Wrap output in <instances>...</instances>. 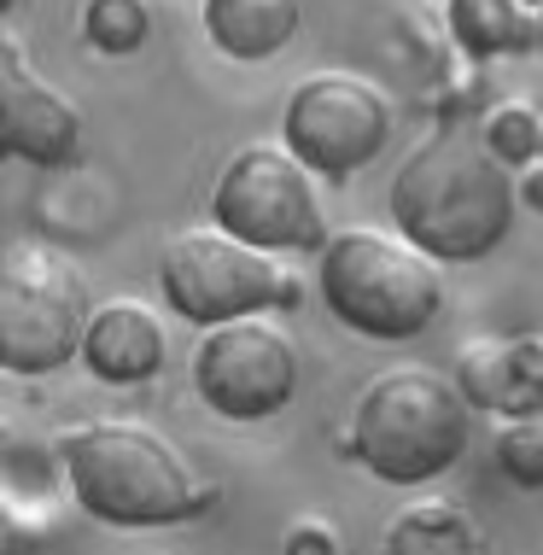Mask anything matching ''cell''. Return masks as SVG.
I'll list each match as a JSON object with an SVG mask.
<instances>
[{
  "label": "cell",
  "instance_id": "obj_1",
  "mask_svg": "<svg viewBox=\"0 0 543 555\" xmlns=\"http://www.w3.org/2000/svg\"><path fill=\"white\" fill-rule=\"evenodd\" d=\"M520 182L486 134L439 129L391 176V222L439 263H474L515 229Z\"/></svg>",
  "mask_w": 543,
  "mask_h": 555
},
{
  "label": "cell",
  "instance_id": "obj_2",
  "mask_svg": "<svg viewBox=\"0 0 543 555\" xmlns=\"http://www.w3.org/2000/svg\"><path fill=\"white\" fill-rule=\"evenodd\" d=\"M70 491L105 527H176L210 503L188 456L141 422H88L59 439Z\"/></svg>",
  "mask_w": 543,
  "mask_h": 555
},
{
  "label": "cell",
  "instance_id": "obj_3",
  "mask_svg": "<svg viewBox=\"0 0 543 555\" xmlns=\"http://www.w3.org/2000/svg\"><path fill=\"white\" fill-rule=\"evenodd\" d=\"M315 281H322V305L334 310L339 327L386 345L427 334L444 305L439 258L421 251L410 234L380 229H339L315 251Z\"/></svg>",
  "mask_w": 543,
  "mask_h": 555
},
{
  "label": "cell",
  "instance_id": "obj_4",
  "mask_svg": "<svg viewBox=\"0 0 543 555\" xmlns=\"http://www.w3.org/2000/svg\"><path fill=\"white\" fill-rule=\"evenodd\" d=\"M467 410L462 386L432 369H386L351 415V456L386 486H427L467 456Z\"/></svg>",
  "mask_w": 543,
  "mask_h": 555
},
{
  "label": "cell",
  "instance_id": "obj_5",
  "mask_svg": "<svg viewBox=\"0 0 543 555\" xmlns=\"http://www.w3.org/2000/svg\"><path fill=\"white\" fill-rule=\"evenodd\" d=\"M158 293L176 317L222 327L298 305V275L281 263V251L246 246L229 229H181L158 251Z\"/></svg>",
  "mask_w": 543,
  "mask_h": 555
},
{
  "label": "cell",
  "instance_id": "obj_6",
  "mask_svg": "<svg viewBox=\"0 0 543 555\" xmlns=\"http://www.w3.org/2000/svg\"><path fill=\"white\" fill-rule=\"evenodd\" d=\"M82 269L48 240H7L0 251V363L12 374H48L82 357L88 339Z\"/></svg>",
  "mask_w": 543,
  "mask_h": 555
},
{
  "label": "cell",
  "instance_id": "obj_7",
  "mask_svg": "<svg viewBox=\"0 0 543 555\" xmlns=\"http://www.w3.org/2000/svg\"><path fill=\"white\" fill-rule=\"evenodd\" d=\"M210 222L263 251H322L334 240L310 164L286 141H251L222 164L210 188Z\"/></svg>",
  "mask_w": 543,
  "mask_h": 555
},
{
  "label": "cell",
  "instance_id": "obj_8",
  "mask_svg": "<svg viewBox=\"0 0 543 555\" xmlns=\"http://www.w3.org/2000/svg\"><path fill=\"white\" fill-rule=\"evenodd\" d=\"M281 141L310 164L315 182L339 188L357 170H369L391 141V106L386 94L357 70H315L286 94Z\"/></svg>",
  "mask_w": 543,
  "mask_h": 555
},
{
  "label": "cell",
  "instance_id": "obj_9",
  "mask_svg": "<svg viewBox=\"0 0 543 555\" xmlns=\"http://www.w3.org/2000/svg\"><path fill=\"white\" fill-rule=\"evenodd\" d=\"M193 386L229 422H263L298 392V345L275 317L222 322L193 351Z\"/></svg>",
  "mask_w": 543,
  "mask_h": 555
},
{
  "label": "cell",
  "instance_id": "obj_10",
  "mask_svg": "<svg viewBox=\"0 0 543 555\" xmlns=\"http://www.w3.org/2000/svg\"><path fill=\"white\" fill-rule=\"evenodd\" d=\"M0 117H7V153L24 164H70L82 146V117L65 94L29 70L24 41L0 36Z\"/></svg>",
  "mask_w": 543,
  "mask_h": 555
},
{
  "label": "cell",
  "instance_id": "obj_11",
  "mask_svg": "<svg viewBox=\"0 0 543 555\" xmlns=\"http://www.w3.org/2000/svg\"><path fill=\"white\" fill-rule=\"evenodd\" d=\"M82 363L88 374H100L105 386H134L153 380L164 369V322L134 298H112V305L94 310L82 339Z\"/></svg>",
  "mask_w": 543,
  "mask_h": 555
},
{
  "label": "cell",
  "instance_id": "obj_12",
  "mask_svg": "<svg viewBox=\"0 0 543 555\" xmlns=\"http://www.w3.org/2000/svg\"><path fill=\"white\" fill-rule=\"evenodd\" d=\"M305 24V0H205V36L240 65L275 59Z\"/></svg>",
  "mask_w": 543,
  "mask_h": 555
},
{
  "label": "cell",
  "instance_id": "obj_13",
  "mask_svg": "<svg viewBox=\"0 0 543 555\" xmlns=\"http://www.w3.org/2000/svg\"><path fill=\"white\" fill-rule=\"evenodd\" d=\"M444 24L462 53L503 59L538 48V12L532 0H444Z\"/></svg>",
  "mask_w": 543,
  "mask_h": 555
},
{
  "label": "cell",
  "instance_id": "obj_14",
  "mask_svg": "<svg viewBox=\"0 0 543 555\" xmlns=\"http://www.w3.org/2000/svg\"><path fill=\"white\" fill-rule=\"evenodd\" d=\"M386 555H479V527L467 508L421 498L386 527Z\"/></svg>",
  "mask_w": 543,
  "mask_h": 555
},
{
  "label": "cell",
  "instance_id": "obj_15",
  "mask_svg": "<svg viewBox=\"0 0 543 555\" xmlns=\"http://www.w3.org/2000/svg\"><path fill=\"white\" fill-rule=\"evenodd\" d=\"M450 380L462 386V398L474 410H508V392H515V339H467L456 351V374Z\"/></svg>",
  "mask_w": 543,
  "mask_h": 555
},
{
  "label": "cell",
  "instance_id": "obj_16",
  "mask_svg": "<svg viewBox=\"0 0 543 555\" xmlns=\"http://www.w3.org/2000/svg\"><path fill=\"white\" fill-rule=\"evenodd\" d=\"M82 36H88V48L124 59L134 48H146V36H153V7H146V0H82Z\"/></svg>",
  "mask_w": 543,
  "mask_h": 555
},
{
  "label": "cell",
  "instance_id": "obj_17",
  "mask_svg": "<svg viewBox=\"0 0 543 555\" xmlns=\"http://www.w3.org/2000/svg\"><path fill=\"white\" fill-rule=\"evenodd\" d=\"M486 141H491V153L508 164V170H520V164H532L543 158V117L532 106H496L491 112V124H486Z\"/></svg>",
  "mask_w": 543,
  "mask_h": 555
},
{
  "label": "cell",
  "instance_id": "obj_18",
  "mask_svg": "<svg viewBox=\"0 0 543 555\" xmlns=\"http://www.w3.org/2000/svg\"><path fill=\"white\" fill-rule=\"evenodd\" d=\"M496 462L515 486H543V415H515L496 433Z\"/></svg>",
  "mask_w": 543,
  "mask_h": 555
},
{
  "label": "cell",
  "instance_id": "obj_19",
  "mask_svg": "<svg viewBox=\"0 0 543 555\" xmlns=\"http://www.w3.org/2000/svg\"><path fill=\"white\" fill-rule=\"evenodd\" d=\"M515 415H543V334L515 339V392H508L503 422Z\"/></svg>",
  "mask_w": 543,
  "mask_h": 555
},
{
  "label": "cell",
  "instance_id": "obj_20",
  "mask_svg": "<svg viewBox=\"0 0 543 555\" xmlns=\"http://www.w3.org/2000/svg\"><path fill=\"white\" fill-rule=\"evenodd\" d=\"M286 555H339V538L322 520H305V527H293V538H286Z\"/></svg>",
  "mask_w": 543,
  "mask_h": 555
},
{
  "label": "cell",
  "instance_id": "obj_21",
  "mask_svg": "<svg viewBox=\"0 0 543 555\" xmlns=\"http://www.w3.org/2000/svg\"><path fill=\"white\" fill-rule=\"evenodd\" d=\"M520 199H526V205H532V211H543V158H538V164H532V170H526V176H520Z\"/></svg>",
  "mask_w": 543,
  "mask_h": 555
},
{
  "label": "cell",
  "instance_id": "obj_22",
  "mask_svg": "<svg viewBox=\"0 0 543 555\" xmlns=\"http://www.w3.org/2000/svg\"><path fill=\"white\" fill-rule=\"evenodd\" d=\"M538 53H543V7H538Z\"/></svg>",
  "mask_w": 543,
  "mask_h": 555
},
{
  "label": "cell",
  "instance_id": "obj_23",
  "mask_svg": "<svg viewBox=\"0 0 543 555\" xmlns=\"http://www.w3.org/2000/svg\"><path fill=\"white\" fill-rule=\"evenodd\" d=\"M532 7H543V0H532Z\"/></svg>",
  "mask_w": 543,
  "mask_h": 555
}]
</instances>
